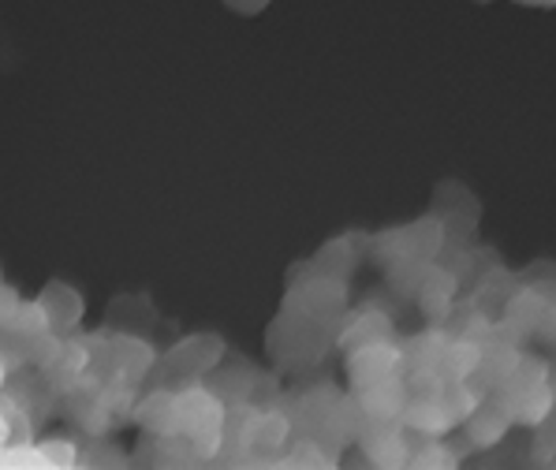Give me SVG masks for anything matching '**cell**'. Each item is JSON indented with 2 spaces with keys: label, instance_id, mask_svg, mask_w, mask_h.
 <instances>
[{
  "label": "cell",
  "instance_id": "6da1fadb",
  "mask_svg": "<svg viewBox=\"0 0 556 470\" xmlns=\"http://www.w3.org/2000/svg\"><path fill=\"white\" fill-rule=\"evenodd\" d=\"M220 422L225 411L210 392H184L176 396V433H187L194 444H217L220 441Z\"/></svg>",
  "mask_w": 556,
  "mask_h": 470
},
{
  "label": "cell",
  "instance_id": "7a4b0ae2",
  "mask_svg": "<svg viewBox=\"0 0 556 470\" xmlns=\"http://www.w3.org/2000/svg\"><path fill=\"white\" fill-rule=\"evenodd\" d=\"M396 363H400V355L392 352L389 344H366V347H358V352L352 355V378L358 389H366V384H378L384 378H392L396 373Z\"/></svg>",
  "mask_w": 556,
  "mask_h": 470
},
{
  "label": "cell",
  "instance_id": "3957f363",
  "mask_svg": "<svg viewBox=\"0 0 556 470\" xmlns=\"http://www.w3.org/2000/svg\"><path fill=\"white\" fill-rule=\"evenodd\" d=\"M448 298H452V280L444 277V272H433V277H426V284H422V306L426 310H444L448 306Z\"/></svg>",
  "mask_w": 556,
  "mask_h": 470
},
{
  "label": "cell",
  "instance_id": "277c9868",
  "mask_svg": "<svg viewBox=\"0 0 556 470\" xmlns=\"http://www.w3.org/2000/svg\"><path fill=\"white\" fill-rule=\"evenodd\" d=\"M285 437H288V422L277 415H265L258 418V425H254V441H262V444H280Z\"/></svg>",
  "mask_w": 556,
  "mask_h": 470
},
{
  "label": "cell",
  "instance_id": "5b68a950",
  "mask_svg": "<svg viewBox=\"0 0 556 470\" xmlns=\"http://www.w3.org/2000/svg\"><path fill=\"white\" fill-rule=\"evenodd\" d=\"M470 433H475L478 444H493L504 433V418L501 415H485V422H475V425H470Z\"/></svg>",
  "mask_w": 556,
  "mask_h": 470
}]
</instances>
